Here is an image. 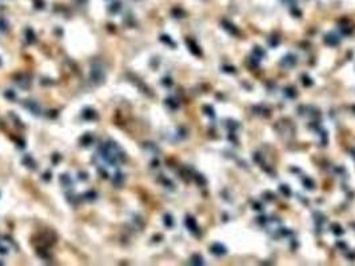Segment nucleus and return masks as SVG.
Wrapping results in <instances>:
<instances>
[{
	"instance_id": "1",
	"label": "nucleus",
	"mask_w": 355,
	"mask_h": 266,
	"mask_svg": "<svg viewBox=\"0 0 355 266\" xmlns=\"http://www.w3.org/2000/svg\"><path fill=\"white\" fill-rule=\"evenodd\" d=\"M91 76H92L94 81H102L104 79V71L99 64H95L92 67V71H91Z\"/></svg>"
},
{
	"instance_id": "2",
	"label": "nucleus",
	"mask_w": 355,
	"mask_h": 266,
	"mask_svg": "<svg viewBox=\"0 0 355 266\" xmlns=\"http://www.w3.org/2000/svg\"><path fill=\"white\" fill-rule=\"evenodd\" d=\"M27 108H28V109H30L32 113H35V114H39V112H40V107H39L38 104H36L35 101H31V100L28 101Z\"/></svg>"
},
{
	"instance_id": "3",
	"label": "nucleus",
	"mask_w": 355,
	"mask_h": 266,
	"mask_svg": "<svg viewBox=\"0 0 355 266\" xmlns=\"http://www.w3.org/2000/svg\"><path fill=\"white\" fill-rule=\"evenodd\" d=\"M83 117L84 119H87V120H94V119H96V113L94 112V111H85L84 113H83Z\"/></svg>"
},
{
	"instance_id": "4",
	"label": "nucleus",
	"mask_w": 355,
	"mask_h": 266,
	"mask_svg": "<svg viewBox=\"0 0 355 266\" xmlns=\"http://www.w3.org/2000/svg\"><path fill=\"white\" fill-rule=\"evenodd\" d=\"M27 35H28V38H27V40H28V43H33L35 41V36H33V32L31 29H27Z\"/></svg>"
},
{
	"instance_id": "5",
	"label": "nucleus",
	"mask_w": 355,
	"mask_h": 266,
	"mask_svg": "<svg viewBox=\"0 0 355 266\" xmlns=\"http://www.w3.org/2000/svg\"><path fill=\"white\" fill-rule=\"evenodd\" d=\"M7 27H8L7 21H5L4 19H0V31H5L7 29Z\"/></svg>"
},
{
	"instance_id": "6",
	"label": "nucleus",
	"mask_w": 355,
	"mask_h": 266,
	"mask_svg": "<svg viewBox=\"0 0 355 266\" xmlns=\"http://www.w3.org/2000/svg\"><path fill=\"white\" fill-rule=\"evenodd\" d=\"M0 64H1V61H0Z\"/></svg>"
}]
</instances>
